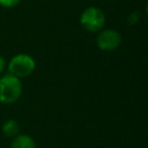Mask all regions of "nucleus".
<instances>
[{"instance_id":"nucleus-2","label":"nucleus","mask_w":148,"mask_h":148,"mask_svg":"<svg viewBox=\"0 0 148 148\" xmlns=\"http://www.w3.org/2000/svg\"><path fill=\"white\" fill-rule=\"evenodd\" d=\"M80 24L88 32H98L105 24V15L98 7H87L80 15Z\"/></svg>"},{"instance_id":"nucleus-4","label":"nucleus","mask_w":148,"mask_h":148,"mask_svg":"<svg viewBox=\"0 0 148 148\" xmlns=\"http://www.w3.org/2000/svg\"><path fill=\"white\" fill-rule=\"evenodd\" d=\"M121 43L120 34L114 29H105L98 31L96 37L97 47L102 51H113L118 49Z\"/></svg>"},{"instance_id":"nucleus-6","label":"nucleus","mask_w":148,"mask_h":148,"mask_svg":"<svg viewBox=\"0 0 148 148\" xmlns=\"http://www.w3.org/2000/svg\"><path fill=\"white\" fill-rule=\"evenodd\" d=\"M2 133L8 138H15L20 134V126L15 119H8L2 125Z\"/></svg>"},{"instance_id":"nucleus-7","label":"nucleus","mask_w":148,"mask_h":148,"mask_svg":"<svg viewBox=\"0 0 148 148\" xmlns=\"http://www.w3.org/2000/svg\"><path fill=\"white\" fill-rule=\"evenodd\" d=\"M21 0H0V6L5 8H13L20 3Z\"/></svg>"},{"instance_id":"nucleus-8","label":"nucleus","mask_w":148,"mask_h":148,"mask_svg":"<svg viewBox=\"0 0 148 148\" xmlns=\"http://www.w3.org/2000/svg\"><path fill=\"white\" fill-rule=\"evenodd\" d=\"M5 67H6V60H5V58H3V57H1V56H0V74L3 72Z\"/></svg>"},{"instance_id":"nucleus-5","label":"nucleus","mask_w":148,"mask_h":148,"mask_svg":"<svg viewBox=\"0 0 148 148\" xmlns=\"http://www.w3.org/2000/svg\"><path fill=\"white\" fill-rule=\"evenodd\" d=\"M10 148H37L35 140L27 134H17L13 138Z\"/></svg>"},{"instance_id":"nucleus-3","label":"nucleus","mask_w":148,"mask_h":148,"mask_svg":"<svg viewBox=\"0 0 148 148\" xmlns=\"http://www.w3.org/2000/svg\"><path fill=\"white\" fill-rule=\"evenodd\" d=\"M35 67H36V62L34 58L25 53H18L14 56L7 65L9 74L18 79L29 76L35 71Z\"/></svg>"},{"instance_id":"nucleus-1","label":"nucleus","mask_w":148,"mask_h":148,"mask_svg":"<svg viewBox=\"0 0 148 148\" xmlns=\"http://www.w3.org/2000/svg\"><path fill=\"white\" fill-rule=\"evenodd\" d=\"M22 94V82L18 77L7 74L0 79V103L13 104Z\"/></svg>"}]
</instances>
